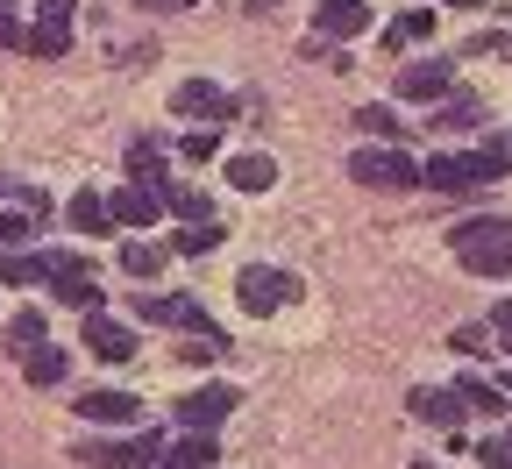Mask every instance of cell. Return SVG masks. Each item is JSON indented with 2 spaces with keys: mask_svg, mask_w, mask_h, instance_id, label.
Segmentation results:
<instances>
[{
  "mask_svg": "<svg viewBox=\"0 0 512 469\" xmlns=\"http://www.w3.org/2000/svg\"><path fill=\"white\" fill-rule=\"evenodd\" d=\"M406 406H413V420H427V427H463V391H456V384H420Z\"/></svg>",
  "mask_w": 512,
  "mask_h": 469,
  "instance_id": "cell-11",
  "label": "cell"
},
{
  "mask_svg": "<svg viewBox=\"0 0 512 469\" xmlns=\"http://www.w3.org/2000/svg\"><path fill=\"white\" fill-rule=\"evenodd\" d=\"M228 185H242V192H271V185H278V164H271L264 150H242V157H228Z\"/></svg>",
  "mask_w": 512,
  "mask_h": 469,
  "instance_id": "cell-15",
  "label": "cell"
},
{
  "mask_svg": "<svg viewBox=\"0 0 512 469\" xmlns=\"http://www.w3.org/2000/svg\"><path fill=\"white\" fill-rule=\"evenodd\" d=\"M15 242H29V214H22V207L0 214V249H15Z\"/></svg>",
  "mask_w": 512,
  "mask_h": 469,
  "instance_id": "cell-31",
  "label": "cell"
},
{
  "mask_svg": "<svg viewBox=\"0 0 512 469\" xmlns=\"http://www.w3.org/2000/svg\"><path fill=\"white\" fill-rule=\"evenodd\" d=\"M448 8H477V0H448Z\"/></svg>",
  "mask_w": 512,
  "mask_h": 469,
  "instance_id": "cell-40",
  "label": "cell"
},
{
  "mask_svg": "<svg viewBox=\"0 0 512 469\" xmlns=\"http://www.w3.org/2000/svg\"><path fill=\"white\" fill-rule=\"evenodd\" d=\"M242 8H249V15H264V8H278V0H242Z\"/></svg>",
  "mask_w": 512,
  "mask_h": 469,
  "instance_id": "cell-38",
  "label": "cell"
},
{
  "mask_svg": "<svg viewBox=\"0 0 512 469\" xmlns=\"http://www.w3.org/2000/svg\"><path fill=\"white\" fill-rule=\"evenodd\" d=\"M214 150H221V136H214V128H192V136L178 143V157H185V164H207Z\"/></svg>",
  "mask_w": 512,
  "mask_h": 469,
  "instance_id": "cell-29",
  "label": "cell"
},
{
  "mask_svg": "<svg viewBox=\"0 0 512 469\" xmlns=\"http://www.w3.org/2000/svg\"><path fill=\"white\" fill-rule=\"evenodd\" d=\"M107 214H114V228H157V214H164V192L157 185H121L114 199H107Z\"/></svg>",
  "mask_w": 512,
  "mask_h": 469,
  "instance_id": "cell-8",
  "label": "cell"
},
{
  "mask_svg": "<svg viewBox=\"0 0 512 469\" xmlns=\"http://www.w3.org/2000/svg\"><path fill=\"white\" fill-rule=\"evenodd\" d=\"M448 86H456V72H448L441 57H420V64H406V72H399V93H406V100H441Z\"/></svg>",
  "mask_w": 512,
  "mask_h": 469,
  "instance_id": "cell-14",
  "label": "cell"
},
{
  "mask_svg": "<svg viewBox=\"0 0 512 469\" xmlns=\"http://www.w3.org/2000/svg\"><path fill=\"white\" fill-rule=\"evenodd\" d=\"M477 462H484V469H512V441H484Z\"/></svg>",
  "mask_w": 512,
  "mask_h": 469,
  "instance_id": "cell-34",
  "label": "cell"
},
{
  "mask_svg": "<svg viewBox=\"0 0 512 469\" xmlns=\"http://www.w3.org/2000/svg\"><path fill=\"white\" fill-rule=\"evenodd\" d=\"M491 327H498L505 342H512V299H498V306H491Z\"/></svg>",
  "mask_w": 512,
  "mask_h": 469,
  "instance_id": "cell-36",
  "label": "cell"
},
{
  "mask_svg": "<svg viewBox=\"0 0 512 469\" xmlns=\"http://www.w3.org/2000/svg\"><path fill=\"white\" fill-rule=\"evenodd\" d=\"M171 455H185V462H221V448H214V434H185V441H171Z\"/></svg>",
  "mask_w": 512,
  "mask_h": 469,
  "instance_id": "cell-28",
  "label": "cell"
},
{
  "mask_svg": "<svg viewBox=\"0 0 512 469\" xmlns=\"http://www.w3.org/2000/svg\"><path fill=\"white\" fill-rule=\"evenodd\" d=\"M370 29V0H320L313 8V36L320 43H342V36H363Z\"/></svg>",
  "mask_w": 512,
  "mask_h": 469,
  "instance_id": "cell-9",
  "label": "cell"
},
{
  "mask_svg": "<svg viewBox=\"0 0 512 469\" xmlns=\"http://www.w3.org/2000/svg\"><path fill=\"white\" fill-rule=\"evenodd\" d=\"M128 171H136L143 185L171 178V171H164V143H157V136H136V143H128Z\"/></svg>",
  "mask_w": 512,
  "mask_h": 469,
  "instance_id": "cell-19",
  "label": "cell"
},
{
  "mask_svg": "<svg viewBox=\"0 0 512 469\" xmlns=\"http://www.w3.org/2000/svg\"><path fill=\"white\" fill-rule=\"evenodd\" d=\"M484 114V100H470V93H456V100H441L434 114H427V128H470Z\"/></svg>",
  "mask_w": 512,
  "mask_h": 469,
  "instance_id": "cell-24",
  "label": "cell"
},
{
  "mask_svg": "<svg viewBox=\"0 0 512 469\" xmlns=\"http://www.w3.org/2000/svg\"><path fill=\"white\" fill-rule=\"evenodd\" d=\"M79 420H93V427H143V398H128V391H86L79 398Z\"/></svg>",
  "mask_w": 512,
  "mask_h": 469,
  "instance_id": "cell-10",
  "label": "cell"
},
{
  "mask_svg": "<svg viewBox=\"0 0 512 469\" xmlns=\"http://www.w3.org/2000/svg\"><path fill=\"white\" fill-rule=\"evenodd\" d=\"M456 391H463V406H470V413H484V420H491V413H505V384H484V377H463Z\"/></svg>",
  "mask_w": 512,
  "mask_h": 469,
  "instance_id": "cell-22",
  "label": "cell"
},
{
  "mask_svg": "<svg viewBox=\"0 0 512 469\" xmlns=\"http://www.w3.org/2000/svg\"><path fill=\"white\" fill-rule=\"evenodd\" d=\"M64 370H72V356L50 349V342H36V349L22 356V377H29V384H64Z\"/></svg>",
  "mask_w": 512,
  "mask_h": 469,
  "instance_id": "cell-17",
  "label": "cell"
},
{
  "mask_svg": "<svg viewBox=\"0 0 512 469\" xmlns=\"http://www.w3.org/2000/svg\"><path fill=\"white\" fill-rule=\"evenodd\" d=\"M136 313L157 320V327H185V334H200V342H221V327L207 320V306L185 299V292H171V299H136Z\"/></svg>",
  "mask_w": 512,
  "mask_h": 469,
  "instance_id": "cell-6",
  "label": "cell"
},
{
  "mask_svg": "<svg viewBox=\"0 0 512 469\" xmlns=\"http://www.w3.org/2000/svg\"><path fill=\"white\" fill-rule=\"evenodd\" d=\"M413 469H441V462H413Z\"/></svg>",
  "mask_w": 512,
  "mask_h": 469,
  "instance_id": "cell-41",
  "label": "cell"
},
{
  "mask_svg": "<svg viewBox=\"0 0 512 469\" xmlns=\"http://www.w3.org/2000/svg\"><path fill=\"white\" fill-rule=\"evenodd\" d=\"M64 221H72L79 235H107V228H114V214H107V199H100V192H79L72 207H64Z\"/></svg>",
  "mask_w": 512,
  "mask_h": 469,
  "instance_id": "cell-18",
  "label": "cell"
},
{
  "mask_svg": "<svg viewBox=\"0 0 512 469\" xmlns=\"http://www.w3.org/2000/svg\"><path fill=\"white\" fill-rule=\"evenodd\" d=\"M0 43H29V29L15 22V0H0Z\"/></svg>",
  "mask_w": 512,
  "mask_h": 469,
  "instance_id": "cell-33",
  "label": "cell"
},
{
  "mask_svg": "<svg viewBox=\"0 0 512 469\" xmlns=\"http://www.w3.org/2000/svg\"><path fill=\"white\" fill-rule=\"evenodd\" d=\"M349 121L363 128V136H377V143H399V136H406V121H399L392 107H356Z\"/></svg>",
  "mask_w": 512,
  "mask_h": 469,
  "instance_id": "cell-20",
  "label": "cell"
},
{
  "mask_svg": "<svg viewBox=\"0 0 512 469\" xmlns=\"http://www.w3.org/2000/svg\"><path fill=\"white\" fill-rule=\"evenodd\" d=\"M292 292H299V278H292V271H271V263H249V271L235 278V299H242V313H256V320L278 313Z\"/></svg>",
  "mask_w": 512,
  "mask_h": 469,
  "instance_id": "cell-4",
  "label": "cell"
},
{
  "mask_svg": "<svg viewBox=\"0 0 512 469\" xmlns=\"http://www.w3.org/2000/svg\"><path fill=\"white\" fill-rule=\"evenodd\" d=\"M456 349L463 356H484V327H456Z\"/></svg>",
  "mask_w": 512,
  "mask_h": 469,
  "instance_id": "cell-35",
  "label": "cell"
},
{
  "mask_svg": "<svg viewBox=\"0 0 512 469\" xmlns=\"http://www.w3.org/2000/svg\"><path fill=\"white\" fill-rule=\"evenodd\" d=\"M235 406H242L235 384H200V391H185V398H178V427H185V434H214Z\"/></svg>",
  "mask_w": 512,
  "mask_h": 469,
  "instance_id": "cell-5",
  "label": "cell"
},
{
  "mask_svg": "<svg viewBox=\"0 0 512 469\" xmlns=\"http://www.w3.org/2000/svg\"><path fill=\"white\" fill-rule=\"evenodd\" d=\"M505 391H512V377H505Z\"/></svg>",
  "mask_w": 512,
  "mask_h": 469,
  "instance_id": "cell-42",
  "label": "cell"
},
{
  "mask_svg": "<svg viewBox=\"0 0 512 469\" xmlns=\"http://www.w3.org/2000/svg\"><path fill=\"white\" fill-rule=\"evenodd\" d=\"M43 285L64 299V306H79V313H100V278H93V263L72 256V249H43Z\"/></svg>",
  "mask_w": 512,
  "mask_h": 469,
  "instance_id": "cell-2",
  "label": "cell"
},
{
  "mask_svg": "<svg viewBox=\"0 0 512 469\" xmlns=\"http://www.w3.org/2000/svg\"><path fill=\"white\" fill-rule=\"evenodd\" d=\"M0 334H8V349H15V356H29V349L43 342V313H36V306H22V313H15L8 327H0Z\"/></svg>",
  "mask_w": 512,
  "mask_h": 469,
  "instance_id": "cell-21",
  "label": "cell"
},
{
  "mask_svg": "<svg viewBox=\"0 0 512 469\" xmlns=\"http://www.w3.org/2000/svg\"><path fill=\"white\" fill-rule=\"evenodd\" d=\"M171 8H200V0H171Z\"/></svg>",
  "mask_w": 512,
  "mask_h": 469,
  "instance_id": "cell-39",
  "label": "cell"
},
{
  "mask_svg": "<svg viewBox=\"0 0 512 469\" xmlns=\"http://www.w3.org/2000/svg\"><path fill=\"white\" fill-rule=\"evenodd\" d=\"M171 249H178V256H207V249H221V221H200V228H185Z\"/></svg>",
  "mask_w": 512,
  "mask_h": 469,
  "instance_id": "cell-26",
  "label": "cell"
},
{
  "mask_svg": "<svg viewBox=\"0 0 512 469\" xmlns=\"http://www.w3.org/2000/svg\"><path fill=\"white\" fill-rule=\"evenodd\" d=\"M477 171H484V185L505 178V171H512V143H484V150H477Z\"/></svg>",
  "mask_w": 512,
  "mask_h": 469,
  "instance_id": "cell-30",
  "label": "cell"
},
{
  "mask_svg": "<svg viewBox=\"0 0 512 469\" xmlns=\"http://www.w3.org/2000/svg\"><path fill=\"white\" fill-rule=\"evenodd\" d=\"M448 242H456L463 271H477V278H512V221L484 214V221H463Z\"/></svg>",
  "mask_w": 512,
  "mask_h": 469,
  "instance_id": "cell-1",
  "label": "cell"
},
{
  "mask_svg": "<svg viewBox=\"0 0 512 469\" xmlns=\"http://www.w3.org/2000/svg\"><path fill=\"white\" fill-rule=\"evenodd\" d=\"M420 185H427V192H470V185H484L477 150H470V157H427V164H420Z\"/></svg>",
  "mask_w": 512,
  "mask_h": 469,
  "instance_id": "cell-12",
  "label": "cell"
},
{
  "mask_svg": "<svg viewBox=\"0 0 512 469\" xmlns=\"http://www.w3.org/2000/svg\"><path fill=\"white\" fill-rule=\"evenodd\" d=\"M505 356H512V349H505Z\"/></svg>",
  "mask_w": 512,
  "mask_h": 469,
  "instance_id": "cell-43",
  "label": "cell"
},
{
  "mask_svg": "<svg viewBox=\"0 0 512 469\" xmlns=\"http://www.w3.org/2000/svg\"><path fill=\"white\" fill-rule=\"evenodd\" d=\"M171 107L185 114V121H207V128H221V121H235V100L214 86V79H185L178 93H171Z\"/></svg>",
  "mask_w": 512,
  "mask_h": 469,
  "instance_id": "cell-7",
  "label": "cell"
},
{
  "mask_svg": "<svg viewBox=\"0 0 512 469\" xmlns=\"http://www.w3.org/2000/svg\"><path fill=\"white\" fill-rule=\"evenodd\" d=\"M157 469H207V462H185V455H171V448H164V462H157Z\"/></svg>",
  "mask_w": 512,
  "mask_h": 469,
  "instance_id": "cell-37",
  "label": "cell"
},
{
  "mask_svg": "<svg viewBox=\"0 0 512 469\" xmlns=\"http://www.w3.org/2000/svg\"><path fill=\"white\" fill-rule=\"evenodd\" d=\"M22 50H29V57H64V50H72V29H64V22H36Z\"/></svg>",
  "mask_w": 512,
  "mask_h": 469,
  "instance_id": "cell-25",
  "label": "cell"
},
{
  "mask_svg": "<svg viewBox=\"0 0 512 469\" xmlns=\"http://www.w3.org/2000/svg\"><path fill=\"white\" fill-rule=\"evenodd\" d=\"M121 271L128 278H157L164 271V249L157 242H121Z\"/></svg>",
  "mask_w": 512,
  "mask_h": 469,
  "instance_id": "cell-23",
  "label": "cell"
},
{
  "mask_svg": "<svg viewBox=\"0 0 512 469\" xmlns=\"http://www.w3.org/2000/svg\"><path fill=\"white\" fill-rule=\"evenodd\" d=\"M86 356H100V363H128V356H136V334H128L121 320L86 313Z\"/></svg>",
  "mask_w": 512,
  "mask_h": 469,
  "instance_id": "cell-13",
  "label": "cell"
},
{
  "mask_svg": "<svg viewBox=\"0 0 512 469\" xmlns=\"http://www.w3.org/2000/svg\"><path fill=\"white\" fill-rule=\"evenodd\" d=\"M434 36V8H406L392 29H384V50H413V43H427Z\"/></svg>",
  "mask_w": 512,
  "mask_h": 469,
  "instance_id": "cell-16",
  "label": "cell"
},
{
  "mask_svg": "<svg viewBox=\"0 0 512 469\" xmlns=\"http://www.w3.org/2000/svg\"><path fill=\"white\" fill-rule=\"evenodd\" d=\"M349 178H356V185H377V192H413V185H420V164H413L406 150H392V143H384V150L363 143V150L349 157Z\"/></svg>",
  "mask_w": 512,
  "mask_h": 469,
  "instance_id": "cell-3",
  "label": "cell"
},
{
  "mask_svg": "<svg viewBox=\"0 0 512 469\" xmlns=\"http://www.w3.org/2000/svg\"><path fill=\"white\" fill-rule=\"evenodd\" d=\"M72 8H79V0H36V22H64V29H72Z\"/></svg>",
  "mask_w": 512,
  "mask_h": 469,
  "instance_id": "cell-32",
  "label": "cell"
},
{
  "mask_svg": "<svg viewBox=\"0 0 512 469\" xmlns=\"http://www.w3.org/2000/svg\"><path fill=\"white\" fill-rule=\"evenodd\" d=\"M43 278V256H0V285H36Z\"/></svg>",
  "mask_w": 512,
  "mask_h": 469,
  "instance_id": "cell-27",
  "label": "cell"
}]
</instances>
